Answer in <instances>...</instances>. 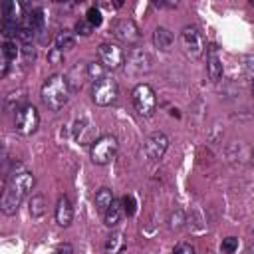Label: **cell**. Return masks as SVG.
<instances>
[{
    "instance_id": "cell-15",
    "label": "cell",
    "mask_w": 254,
    "mask_h": 254,
    "mask_svg": "<svg viewBox=\"0 0 254 254\" xmlns=\"http://www.w3.org/2000/svg\"><path fill=\"white\" fill-rule=\"evenodd\" d=\"M105 254H123L125 248H127V238L123 232L119 230H113L107 238H105Z\"/></svg>"
},
{
    "instance_id": "cell-20",
    "label": "cell",
    "mask_w": 254,
    "mask_h": 254,
    "mask_svg": "<svg viewBox=\"0 0 254 254\" xmlns=\"http://www.w3.org/2000/svg\"><path fill=\"white\" fill-rule=\"evenodd\" d=\"M28 210L32 218H42L46 214V198L42 194H34L28 202Z\"/></svg>"
},
{
    "instance_id": "cell-3",
    "label": "cell",
    "mask_w": 254,
    "mask_h": 254,
    "mask_svg": "<svg viewBox=\"0 0 254 254\" xmlns=\"http://www.w3.org/2000/svg\"><path fill=\"white\" fill-rule=\"evenodd\" d=\"M117 149H119V143H117V137L115 135H101V137H97L91 143V147H89V159L95 165H107V163H111L115 159Z\"/></svg>"
},
{
    "instance_id": "cell-9",
    "label": "cell",
    "mask_w": 254,
    "mask_h": 254,
    "mask_svg": "<svg viewBox=\"0 0 254 254\" xmlns=\"http://www.w3.org/2000/svg\"><path fill=\"white\" fill-rule=\"evenodd\" d=\"M111 34L115 40H119L121 44H127V46H135L141 38L139 34V28L137 24L131 20V18H119L111 24Z\"/></svg>"
},
{
    "instance_id": "cell-11",
    "label": "cell",
    "mask_w": 254,
    "mask_h": 254,
    "mask_svg": "<svg viewBox=\"0 0 254 254\" xmlns=\"http://www.w3.org/2000/svg\"><path fill=\"white\" fill-rule=\"evenodd\" d=\"M151 64H153L151 56L145 50L135 48V50H131V54L127 58V71L133 73V75H141V73L151 71V67H153Z\"/></svg>"
},
{
    "instance_id": "cell-35",
    "label": "cell",
    "mask_w": 254,
    "mask_h": 254,
    "mask_svg": "<svg viewBox=\"0 0 254 254\" xmlns=\"http://www.w3.org/2000/svg\"><path fill=\"white\" fill-rule=\"evenodd\" d=\"M252 95H254V79H252Z\"/></svg>"
},
{
    "instance_id": "cell-34",
    "label": "cell",
    "mask_w": 254,
    "mask_h": 254,
    "mask_svg": "<svg viewBox=\"0 0 254 254\" xmlns=\"http://www.w3.org/2000/svg\"><path fill=\"white\" fill-rule=\"evenodd\" d=\"M246 254H254V244H250V246H248V250H246Z\"/></svg>"
},
{
    "instance_id": "cell-6",
    "label": "cell",
    "mask_w": 254,
    "mask_h": 254,
    "mask_svg": "<svg viewBox=\"0 0 254 254\" xmlns=\"http://www.w3.org/2000/svg\"><path fill=\"white\" fill-rule=\"evenodd\" d=\"M117 95H119V85L111 75H105L91 85V99L95 105H101V107L111 105L117 99Z\"/></svg>"
},
{
    "instance_id": "cell-29",
    "label": "cell",
    "mask_w": 254,
    "mask_h": 254,
    "mask_svg": "<svg viewBox=\"0 0 254 254\" xmlns=\"http://www.w3.org/2000/svg\"><path fill=\"white\" fill-rule=\"evenodd\" d=\"M173 254H194V246L189 244V242H179L173 248Z\"/></svg>"
},
{
    "instance_id": "cell-27",
    "label": "cell",
    "mask_w": 254,
    "mask_h": 254,
    "mask_svg": "<svg viewBox=\"0 0 254 254\" xmlns=\"http://www.w3.org/2000/svg\"><path fill=\"white\" fill-rule=\"evenodd\" d=\"M73 32L77 34V36H89L91 32H93V26L85 20V18H79L77 22H75V28H73Z\"/></svg>"
},
{
    "instance_id": "cell-30",
    "label": "cell",
    "mask_w": 254,
    "mask_h": 254,
    "mask_svg": "<svg viewBox=\"0 0 254 254\" xmlns=\"http://www.w3.org/2000/svg\"><path fill=\"white\" fill-rule=\"evenodd\" d=\"M48 62H50L52 65L64 64V54H62L58 48H54V50H50V54H48Z\"/></svg>"
},
{
    "instance_id": "cell-1",
    "label": "cell",
    "mask_w": 254,
    "mask_h": 254,
    "mask_svg": "<svg viewBox=\"0 0 254 254\" xmlns=\"http://www.w3.org/2000/svg\"><path fill=\"white\" fill-rule=\"evenodd\" d=\"M34 185H36V177L28 169H16L12 175H8L6 185H4V192H2V202H0L2 212L6 216L16 214L18 206L32 192Z\"/></svg>"
},
{
    "instance_id": "cell-18",
    "label": "cell",
    "mask_w": 254,
    "mask_h": 254,
    "mask_svg": "<svg viewBox=\"0 0 254 254\" xmlns=\"http://www.w3.org/2000/svg\"><path fill=\"white\" fill-rule=\"evenodd\" d=\"M54 44H56V48H58L62 54L71 52V50L75 48V36H73V32H69V30H60V32L56 34V38H54Z\"/></svg>"
},
{
    "instance_id": "cell-26",
    "label": "cell",
    "mask_w": 254,
    "mask_h": 254,
    "mask_svg": "<svg viewBox=\"0 0 254 254\" xmlns=\"http://www.w3.org/2000/svg\"><path fill=\"white\" fill-rule=\"evenodd\" d=\"M220 250H222V254H234L238 250V238L236 236H226L220 244Z\"/></svg>"
},
{
    "instance_id": "cell-22",
    "label": "cell",
    "mask_w": 254,
    "mask_h": 254,
    "mask_svg": "<svg viewBox=\"0 0 254 254\" xmlns=\"http://www.w3.org/2000/svg\"><path fill=\"white\" fill-rule=\"evenodd\" d=\"M18 44H16V40H4V44H2V60H6V62H14L16 58H18Z\"/></svg>"
},
{
    "instance_id": "cell-28",
    "label": "cell",
    "mask_w": 254,
    "mask_h": 254,
    "mask_svg": "<svg viewBox=\"0 0 254 254\" xmlns=\"http://www.w3.org/2000/svg\"><path fill=\"white\" fill-rule=\"evenodd\" d=\"M169 226L175 228V230L183 228V226H185V212H183V210H175V212L169 216Z\"/></svg>"
},
{
    "instance_id": "cell-7",
    "label": "cell",
    "mask_w": 254,
    "mask_h": 254,
    "mask_svg": "<svg viewBox=\"0 0 254 254\" xmlns=\"http://www.w3.org/2000/svg\"><path fill=\"white\" fill-rule=\"evenodd\" d=\"M179 40H181L183 52H185L189 58H192V60L202 58L206 46H204V38H202V34L198 32L196 26H185Z\"/></svg>"
},
{
    "instance_id": "cell-17",
    "label": "cell",
    "mask_w": 254,
    "mask_h": 254,
    "mask_svg": "<svg viewBox=\"0 0 254 254\" xmlns=\"http://www.w3.org/2000/svg\"><path fill=\"white\" fill-rule=\"evenodd\" d=\"M153 44H155V48L167 52V50H171V46L175 44V36H173V32H169L167 28L159 26V28H155V32H153Z\"/></svg>"
},
{
    "instance_id": "cell-36",
    "label": "cell",
    "mask_w": 254,
    "mask_h": 254,
    "mask_svg": "<svg viewBox=\"0 0 254 254\" xmlns=\"http://www.w3.org/2000/svg\"><path fill=\"white\" fill-rule=\"evenodd\" d=\"M252 161H254V149H252Z\"/></svg>"
},
{
    "instance_id": "cell-10",
    "label": "cell",
    "mask_w": 254,
    "mask_h": 254,
    "mask_svg": "<svg viewBox=\"0 0 254 254\" xmlns=\"http://www.w3.org/2000/svg\"><path fill=\"white\" fill-rule=\"evenodd\" d=\"M167 149H169V137H167L165 133H161V131L151 133V135L147 137V141H145V147H143L145 157H147L149 161H159V159H163V155L167 153Z\"/></svg>"
},
{
    "instance_id": "cell-31",
    "label": "cell",
    "mask_w": 254,
    "mask_h": 254,
    "mask_svg": "<svg viewBox=\"0 0 254 254\" xmlns=\"http://www.w3.org/2000/svg\"><path fill=\"white\" fill-rule=\"evenodd\" d=\"M54 254H73V246L67 244V242H64V244H60V246L54 250Z\"/></svg>"
},
{
    "instance_id": "cell-8",
    "label": "cell",
    "mask_w": 254,
    "mask_h": 254,
    "mask_svg": "<svg viewBox=\"0 0 254 254\" xmlns=\"http://www.w3.org/2000/svg\"><path fill=\"white\" fill-rule=\"evenodd\" d=\"M97 58H99V64L105 67V69H119L123 67L125 64V52L119 44H111V42H103L97 50Z\"/></svg>"
},
{
    "instance_id": "cell-13",
    "label": "cell",
    "mask_w": 254,
    "mask_h": 254,
    "mask_svg": "<svg viewBox=\"0 0 254 254\" xmlns=\"http://www.w3.org/2000/svg\"><path fill=\"white\" fill-rule=\"evenodd\" d=\"M65 79H67V85L71 89V93L79 91L87 81H89V75H87V64H75L69 67V71L65 73Z\"/></svg>"
},
{
    "instance_id": "cell-23",
    "label": "cell",
    "mask_w": 254,
    "mask_h": 254,
    "mask_svg": "<svg viewBox=\"0 0 254 254\" xmlns=\"http://www.w3.org/2000/svg\"><path fill=\"white\" fill-rule=\"evenodd\" d=\"M105 67L99 64V62H91V64H87V75H89V81L91 83H95V81H99L101 77H105V71H103Z\"/></svg>"
},
{
    "instance_id": "cell-2",
    "label": "cell",
    "mask_w": 254,
    "mask_h": 254,
    "mask_svg": "<svg viewBox=\"0 0 254 254\" xmlns=\"http://www.w3.org/2000/svg\"><path fill=\"white\" fill-rule=\"evenodd\" d=\"M40 95H42L44 105H46L50 111H60V109L69 101V95H71V89H69V85H67L65 75H62V73L50 75V77L42 83Z\"/></svg>"
},
{
    "instance_id": "cell-4",
    "label": "cell",
    "mask_w": 254,
    "mask_h": 254,
    "mask_svg": "<svg viewBox=\"0 0 254 254\" xmlns=\"http://www.w3.org/2000/svg\"><path fill=\"white\" fill-rule=\"evenodd\" d=\"M131 101H133L135 111L141 117H151L157 109V95H155V91L149 83L135 85V89L131 91Z\"/></svg>"
},
{
    "instance_id": "cell-33",
    "label": "cell",
    "mask_w": 254,
    "mask_h": 254,
    "mask_svg": "<svg viewBox=\"0 0 254 254\" xmlns=\"http://www.w3.org/2000/svg\"><path fill=\"white\" fill-rule=\"evenodd\" d=\"M157 6H161V8H177V2H157Z\"/></svg>"
},
{
    "instance_id": "cell-24",
    "label": "cell",
    "mask_w": 254,
    "mask_h": 254,
    "mask_svg": "<svg viewBox=\"0 0 254 254\" xmlns=\"http://www.w3.org/2000/svg\"><path fill=\"white\" fill-rule=\"evenodd\" d=\"M85 20L93 26V28H97V26H101V22H103V16H101V10L97 8V6H89L87 8V12H85Z\"/></svg>"
},
{
    "instance_id": "cell-14",
    "label": "cell",
    "mask_w": 254,
    "mask_h": 254,
    "mask_svg": "<svg viewBox=\"0 0 254 254\" xmlns=\"http://www.w3.org/2000/svg\"><path fill=\"white\" fill-rule=\"evenodd\" d=\"M71 220H73V206H71L69 198L65 194H62L56 202V222L65 228L71 224Z\"/></svg>"
},
{
    "instance_id": "cell-32",
    "label": "cell",
    "mask_w": 254,
    "mask_h": 254,
    "mask_svg": "<svg viewBox=\"0 0 254 254\" xmlns=\"http://www.w3.org/2000/svg\"><path fill=\"white\" fill-rule=\"evenodd\" d=\"M101 6H103V8H109V10H111V8H121V6H123V2H103Z\"/></svg>"
},
{
    "instance_id": "cell-16",
    "label": "cell",
    "mask_w": 254,
    "mask_h": 254,
    "mask_svg": "<svg viewBox=\"0 0 254 254\" xmlns=\"http://www.w3.org/2000/svg\"><path fill=\"white\" fill-rule=\"evenodd\" d=\"M123 206H121V200H113L109 206H107V210L103 212V224L105 226H109V228H113V226H117L119 224V220L123 218Z\"/></svg>"
},
{
    "instance_id": "cell-25",
    "label": "cell",
    "mask_w": 254,
    "mask_h": 254,
    "mask_svg": "<svg viewBox=\"0 0 254 254\" xmlns=\"http://www.w3.org/2000/svg\"><path fill=\"white\" fill-rule=\"evenodd\" d=\"M121 206H123V212L127 216H133L137 212V200H135V196L133 194H125L121 198Z\"/></svg>"
},
{
    "instance_id": "cell-12",
    "label": "cell",
    "mask_w": 254,
    "mask_h": 254,
    "mask_svg": "<svg viewBox=\"0 0 254 254\" xmlns=\"http://www.w3.org/2000/svg\"><path fill=\"white\" fill-rule=\"evenodd\" d=\"M206 73H208V79L210 81H220L222 73H224V67H222V60L218 56V48L216 44H210L208 46V52H206Z\"/></svg>"
},
{
    "instance_id": "cell-5",
    "label": "cell",
    "mask_w": 254,
    "mask_h": 254,
    "mask_svg": "<svg viewBox=\"0 0 254 254\" xmlns=\"http://www.w3.org/2000/svg\"><path fill=\"white\" fill-rule=\"evenodd\" d=\"M38 127H40V113H38V109L32 103H26V105L16 109L14 129L20 135H32V133L38 131Z\"/></svg>"
},
{
    "instance_id": "cell-21",
    "label": "cell",
    "mask_w": 254,
    "mask_h": 254,
    "mask_svg": "<svg viewBox=\"0 0 254 254\" xmlns=\"http://www.w3.org/2000/svg\"><path fill=\"white\" fill-rule=\"evenodd\" d=\"M36 30L22 18V24H20V30H18V42L22 44V46H30L32 42H34V38H36Z\"/></svg>"
},
{
    "instance_id": "cell-19",
    "label": "cell",
    "mask_w": 254,
    "mask_h": 254,
    "mask_svg": "<svg viewBox=\"0 0 254 254\" xmlns=\"http://www.w3.org/2000/svg\"><path fill=\"white\" fill-rule=\"evenodd\" d=\"M113 200H115L113 190H111V189H107V187H101V189L95 192V206H97V210H99L101 214L107 210V206H109Z\"/></svg>"
}]
</instances>
